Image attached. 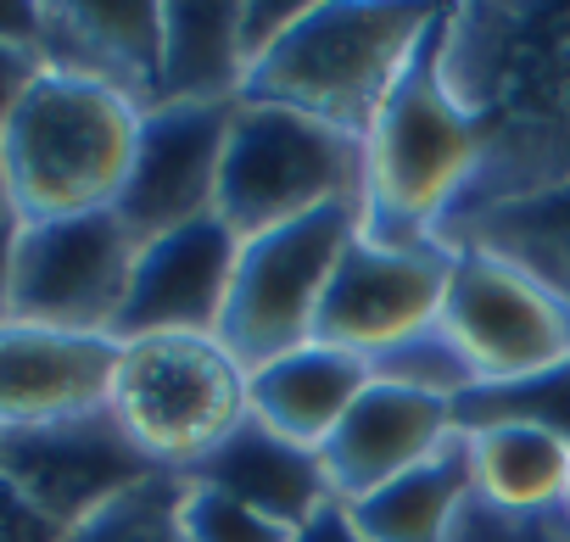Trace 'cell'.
Wrapping results in <instances>:
<instances>
[{
  "label": "cell",
  "mask_w": 570,
  "mask_h": 542,
  "mask_svg": "<svg viewBox=\"0 0 570 542\" xmlns=\"http://www.w3.org/2000/svg\"><path fill=\"white\" fill-rule=\"evenodd\" d=\"M442 73L475 129V174L436 240L475 213L570 185V7H453Z\"/></svg>",
  "instance_id": "obj_1"
},
{
  "label": "cell",
  "mask_w": 570,
  "mask_h": 542,
  "mask_svg": "<svg viewBox=\"0 0 570 542\" xmlns=\"http://www.w3.org/2000/svg\"><path fill=\"white\" fill-rule=\"evenodd\" d=\"M442 29L436 12L431 35L397 73L392 96L381 101L364 157H370V196H364V235L375 240H436V224L453 213L475 174V129L448 90L442 73Z\"/></svg>",
  "instance_id": "obj_2"
},
{
  "label": "cell",
  "mask_w": 570,
  "mask_h": 542,
  "mask_svg": "<svg viewBox=\"0 0 570 542\" xmlns=\"http://www.w3.org/2000/svg\"><path fill=\"white\" fill-rule=\"evenodd\" d=\"M135 135V101H124L107 85L46 68L35 90L18 101V112L0 124L12 213L23 224H40L112 207L129 179Z\"/></svg>",
  "instance_id": "obj_3"
},
{
  "label": "cell",
  "mask_w": 570,
  "mask_h": 542,
  "mask_svg": "<svg viewBox=\"0 0 570 542\" xmlns=\"http://www.w3.org/2000/svg\"><path fill=\"white\" fill-rule=\"evenodd\" d=\"M431 23L436 7H386V0L308 7V18L285 35V46L263 68H252L240 101L292 107L331 129L370 135L381 101L392 96Z\"/></svg>",
  "instance_id": "obj_4"
},
{
  "label": "cell",
  "mask_w": 570,
  "mask_h": 542,
  "mask_svg": "<svg viewBox=\"0 0 570 542\" xmlns=\"http://www.w3.org/2000/svg\"><path fill=\"white\" fill-rule=\"evenodd\" d=\"M370 196V157L364 135L331 129L292 107L240 101L224 146L218 174V218L252 240L279 224H297L320 207H364Z\"/></svg>",
  "instance_id": "obj_5"
},
{
  "label": "cell",
  "mask_w": 570,
  "mask_h": 542,
  "mask_svg": "<svg viewBox=\"0 0 570 542\" xmlns=\"http://www.w3.org/2000/svg\"><path fill=\"white\" fill-rule=\"evenodd\" d=\"M358 229H364V207L342 201V207H320L297 224L240 240V268L229 286L218 342L246 375L279 353H297L314 342L325 286Z\"/></svg>",
  "instance_id": "obj_6"
},
{
  "label": "cell",
  "mask_w": 570,
  "mask_h": 542,
  "mask_svg": "<svg viewBox=\"0 0 570 542\" xmlns=\"http://www.w3.org/2000/svg\"><path fill=\"white\" fill-rule=\"evenodd\" d=\"M112 414L163 470H185L252 414L246 369L224 353L218 336L124 342Z\"/></svg>",
  "instance_id": "obj_7"
},
{
  "label": "cell",
  "mask_w": 570,
  "mask_h": 542,
  "mask_svg": "<svg viewBox=\"0 0 570 542\" xmlns=\"http://www.w3.org/2000/svg\"><path fill=\"white\" fill-rule=\"evenodd\" d=\"M135 252L140 246L112 207L23 224L12 257V325L112 336L129 297Z\"/></svg>",
  "instance_id": "obj_8"
},
{
  "label": "cell",
  "mask_w": 570,
  "mask_h": 542,
  "mask_svg": "<svg viewBox=\"0 0 570 542\" xmlns=\"http://www.w3.org/2000/svg\"><path fill=\"white\" fill-rule=\"evenodd\" d=\"M448 275H453V246L375 240L358 229L325 286L314 342L358 353V358H381L397 342H409L442 319Z\"/></svg>",
  "instance_id": "obj_9"
},
{
  "label": "cell",
  "mask_w": 570,
  "mask_h": 542,
  "mask_svg": "<svg viewBox=\"0 0 570 542\" xmlns=\"http://www.w3.org/2000/svg\"><path fill=\"white\" fill-rule=\"evenodd\" d=\"M442 331L475 364L481 386L525 381L570 358V314L514 263L453 246V275L442 297Z\"/></svg>",
  "instance_id": "obj_10"
},
{
  "label": "cell",
  "mask_w": 570,
  "mask_h": 542,
  "mask_svg": "<svg viewBox=\"0 0 570 542\" xmlns=\"http://www.w3.org/2000/svg\"><path fill=\"white\" fill-rule=\"evenodd\" d=\"M240 101H163L140 112L129 179L112 201L135 246L218 213L224 146Z\"/></svg>",
  "instance_id": "obj_11"
},
{
  "label": "cell",
  "mask_w": 570,
  "mask_h": 542,
  "mask_svg": "<svg viewBox=\"0 0 570 542\" xmlns=\"http://www.w3.org/2000/svg\"><path fill=\"white\" fill-rule=\"evenodd\" d=\"M163 464L124 431V420L107 408L68 414L51 425L0 431V475H7L29 503H40L68 531L85 525L96 509L124 497L129 486L151 481Z\"/></svg>",
  "instance_id": "obj_12"
},
{
  "label": "cell",
  "mask_w": 570,
  "mask_h": 542,
  "mask_svg": "<svg viewBox=\"0 0 570 542\" xmlns=\"http://www.w3.org/2000/svg\"><path fill=\"white\" fill-rule=\"evenodd\" d=\"M235 268H240V235L218 213L146 240L135 252V275H129V297L112 325V342L218 336Z\"/></svg>",
  "instance_id": "obj_13"
},
{
  "label": "cell",
  "mask_w": 570,
  "mask_h": 542,
  "mask_svg": "<svg viewBox=\"0 0 570 542\" xmlns=\"http://www.w3.org/2000/svg\"><path fill=\"white\" fill-rule=\"evenodd\" d=\"M453 436H459L453 403L409 392V386H392V381H370L364 397L325 436L320 459H325L331 492L342 503H358L375 486H386V481L409 475L414 464L436 459Z\"/></svg>",
  "instance_id": "obj_14"
},
{
  "label": "cell",
  "mask_w": 570,
  "mask_h": 542,
  "mask_svg": "<svg viewBox=\"0 0 570 542\" xmlns=\"http://www.w3.org/2000/svg\"><path fill=\"white\" fill-rule=\"evenodd\" d=\"M124 342L0 325V431L51 425L112 403Z\"/></svg>",
  "instance_id": "obj_15"
},
{
  "label": "cell",
  "mask_w": 570,
  "mask_h": 542,
  "mask_svg": "<svg viewBox=\"0 0 570 542\" xmlns=\"http://www.w3.org/2000/svg\"><path fill=\"white\" fill-rule=\"evenodd\" d=\"M190 486H207V492H224L257 514H268L274 525L297 531L308 514H320L336 492H331V475H325V459L320 447H303L292 436H279L274 425H263L257 414H246L213 453H202L196 464L179 470Z\"/></svg>",
  "instance_id": "obj_16"
},
{
  "label": "cell",
  "mask_w": 570,
  "mask_h": 542,
  "mask_svg": "<svg viewBox=\"0 0 570 542\" xmlns=\"http://www.w3.org/2000/svg\"><path fill=\"white\" fill-rule=\"evenodd\" d=\"M57 51L46 68L118 90L124 101L157 107L163 73V7L146 0H79V7H46L40 57Z\"/></svg>",
  "instance_id": "obj_17"
},
{
  "label": "cell",
  "mask_w": 570,
  "mask_h": 542,
  "mask_svg": "<svg viewBox=\"0 0 570 542\" xmlns=\"http://www.w3.org/2000/svg\"><path fill=\"white\" fill-rule=\"evenodd\" d=\"M370 381H375L370 358L308 342L246 375V408L279 436H292L303 447H325V436L342 425V414L364 397Z\"/></svg>",
  "instance_id": "obj_18"
},
{
  "label": "cell",
  "mask_w": 570,
  "mask_h": 542,
  "mask_svg": "<svg viewBox=\"0 0 570 542\" xmlns=\"http://www.w3.org/2000/svg\"><path fill=\"white\" fill-rule=\"evenodd\" d=\"M246 57H240V7L235 0H179L163 7V101H240Z\"/></svg>",
  "instance_id": "obj_19"
},
{
  "label": "cell",
  "mask_w": 570,
  "mask_h": 542,
  "mask_svg": "<svg viewBox=\"0 0 570 542\" xmlns=\"http://www.w3.org/2000/svg\"><path fill=\"white\" fill-rule=\"evenodd\" d=\"M470 497H475V459H470V436L459 431L436 459L414 464L409 475L375 486L347 509L370 542H448Z\"/></svg>",
  "instance_id": "obj_20"
},
{
  "label": "cell",
  "mask_w": 570,
  "mask_h": 542,
  "mask_svg": "<svg viewBox=\"0 0 570 542\" xmlns=\"http://www.w3.org/2000/svg\"><path fill=\"white\" fill-rule=\"evenodd\" d=\"M442 246H475V252L514 263L520 275H531L542 292H553L570 314V185L531 196V201L475 213L459 229H448Z\"/></svg>",
  "instance_id": "obj_21"
},
{
  "label": "cell",
  "mask_w": 570,
  "mask_h": 542,
  "mask_svg": "<svg viewBox=\"0 0 570 542\" xmlns=\"http://www.w3.org/2000/svg\"><path fill=\"white\" fill-rule=\"evenodd\" d=\"M475 459V492L503 509H564L570 492V442L542 425H481L464 431Z\"/></svg>",
  "instance_id": "obj_22"
},
{
  "label": "cell",
  "mask_w": 570,
  "mask_h": 542,
  "mask_svg": "<svg viewBox=\"0 0 570 542\" xmlns=\"http://www.w3.org/2000/svg\"><path fill=\"white\" fill-rule=\"evenodd\" d=\"M185 497H190V481L179 470H157L151 481L96 509L85 525H73L68 542H190Z\"/></svg>",
  "instance_id": "obj_23"
},
{
  "label": "cell",
  "mask_w": 570,
  "mask_h": 542,
  "mask_svg": "<svg viewBox=\"0 0 570 542\" xmlns=\"http://www.w3.org/2000/svg\"><path fill=\"white\" fill-rule=\"evenodd\" d=\"M453 414H459V431L520 420V425H542L559 442H570V358L553 364V369H542V375H525V381L475 386V392H464L453 403Z\"/></svg>",
  "instance_id": "obj_24"
},
{
  "label": "cell",
  "mask_w": 570,
  "mask_h": 542,
  "mask_svg": "<svg viewBox=\"0 0 570 542\" xmlns=\"http://www.w3.org/2000/svg\"><path fill=\"white\" fill-rule=\"evenodd\" d=\"M375 381H392V386H409V392H425V397H442V403H459L464 392L481 386L475 364L459 353V342L442 331V319L409 342H397L392 353L370 358Z\"/></svg>",
  "instance_id": "obj_25"
},
{
  "label": "cell",
  "mask_w": 570,
  "mask_h": 542,
  "mask_svg": "<svg viewBox=\"0 0 570 542\" xmlns=\"http://www.w3.org/2000/svg\"><path fill=\"white\" fill-rule=\"evenodd\" d=\"M448 542H570V514L564 509H503L475 492L464 514L453 520Z\"/></svg>",
  "instance_id": "obj_26"
},
{
  "label": "cell",
  "mask_w": 570,
  "mask_h": 542,
  "mask_svg": "<svg viewBox=\"0 0 570 542\" xmlns=\"http://www.w3.org/2000/svg\"><path fill=\"white\" fill-rule=\"evenodd\" d=\"M185 531H190V542H292V531L274 525L268 514H257L224 492H207V486H190Z\"/></svg>",
  "instance_id": "obj_27"
},
{
  "label": "cell",
  "mask_w": 570,
  "mask_h": 542,
  "mask_svg": "<svg viewBox=\"0 0 570 542\" xmlns=\"http://www.w3.org/2000/svg\"><path fill=\"white\" fill-rule=\"evenodd\" d=\"M308 18V0H246L240 7V57H246V79L252 68H263L285 35H292L297 23Z\"/></svg>",
  "instance_id": "obj_28"
},
{
  "label": "cell",
  "mask_w": 570,
  "mask_h": 542,
  "mask_svg": "<svg viewBox=\"0 0 570 542\" xmlns=\"http://www.w3.org/2000/svg\"><path fill=\"white\" fill-rule=\"evenodd\" d=\"M0 542H68V525L51 520L40 503H29L7 475H0Z\"/></svg>",
  "instance_id": "obj_29"
},
{
  "label": "cell",
  "mask_w": 570,
  "mask_h": 542,
  "mask_svg": "<svg viewBox=\"0 0 570 542\" xmlns=\"http://www.w3.org/2000/svg\"><path fill=\"white\" fill-rule=\"evenodd\" d=\"M40 73H46V57L35 46H7L0 40V124L18 112V101L35 90Z\"/></svg>",
  "instance_id": "obj_30"
},
{
  "label": "cell",
  "mask_w": 570,
  "mask_h": 542,
  "mask_svg": "<svg viewBox=\"0 0 570 542\" xmlns=\"http://www.w3.org/2000/svg\"><path fill=\"white\" fill-rule=\"evenodd\" d=\"M292 542H370L364 531H358V520H353V509L342 503V497H331L320 514H308L297 531H292Z\"/></svg>",
  "instance_id": "obj_31"
},
{
  "label": "cell",
  "mask_w": 570,
  "mask_h": 542,
  "mask_svg": "<svg viewBox=\"0 0 570 542\" xmlns=\"http://www.w3.org/2000/svg\"><path fill=\"white\" fill-rule=\"evenodd\" d=\"M40 35H46V7H29V0H0V40L40 51Z\"/></svg>",
  "instance_id": "obj_32"
},
{
  "label": "cell",
  "mask_w": 570,
  "mask_h": 542,
  "mask_svg": "<svg viewBox=\"0 0 570 542\" xmlns=\"http://www.w3.org/2000/svg\"><path fill=\"white\" fill-rule=\"evenodd\" d=\"M18 235H23V218L0 213V325H12V257H18Z\"/></svg>",
  "instance_id": "obj_33"
},
{
  "label": "cell",
  "mask_w": 570,
  "mask_h": 542,
  "mask_svg": "<svg viewBox=\"0 0 570 542\" xmlns=\"http://www.w3.org/2000/svg\"><path fill=\"white\" fill-rule=\"evenodd\" d=\"M0 213H12V190H7V146H0Z\"/></svg>",
  "instance_id": "obj_34"
},
{
  "label": "cell",
  "mask_w": 570,
  "mask_h": 542,
  "mask_svg": "<svg viewBox=\"0 0 570 542\" xmlns=\"http://www.w3.org/2000/svg\"><path fill=\"white\" fill-rule=\"evenodd\" d=\"M564 514H570V492H564Z\"/></svg>",
  "instance_id": "obj_35"
}]
</instances>
